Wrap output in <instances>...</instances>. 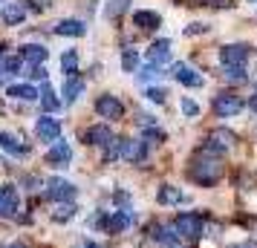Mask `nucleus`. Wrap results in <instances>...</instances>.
Returning <instances> with one entry per match:
<instances>
[{"mask_svg": "<svg viewBox=\"0 0 257 248\" xmlns=\"http://www.w3.org/2000/svg\"><path fill=\"white\" fill-rule=\"evenodd\" d=\"M217 156H220V150H214L211 144H205V147L194 156V162L188 165V176L194 179L197 185H202V188L217 185L222 179V162Z\"/></svg>", "mask_w": 257, "mask_h": 248, "instance_id": "obj_1", "label": "nucleus"}, {"mask_svg": "<svg viewBox=\"0 0 257 248\" xmlns=\"http://www.w3.org/2000/svg\"><path fill=\"white\" fill-rule=\"evenodd\" d=\"M174 228L179 239H199L202 236V216L197 213H179L174 219Z\"/></svg>", "mask_w": 257, "mask_h": 248, "instance_id": "obj_2", "label": "nucleus"}, {"mask_svg": "<svg viewBox=\"0 0 257 248\" xmlns=\"http://www.w3.org/2000/svg\"><path fill=\"white\" fill-rule=\"evenodd\" d=\"M47 196L52 202H72V199H75V185H72V182H67V179L52 176L47 182Z\"/></svg>", "mask_w": 257, "mask_h": 248, "instance_id": "obj_3", "label": "nucleus"}, {"mask_svg": "<svg viewBox=\"0 0 257 248\" xmlns=\"http://www.w3.org/2000/svg\"><path fill=\"white\" fill-rule=\"evenodd\" d=\"M220 61H222V67H245L248 47L245 44H228V47L220 49Z\"/></svg>", "mask_w": 257, "mask_h": 248, "instance_id": "obj_4", "label": "nucleus"}, {"mask_svg": "<svg viewBox=\"0 0 257 248\" xmlns=\"http://www.w3.org/2000/svg\"><path fill=\"white\" fill-rule=\"evenodd\" d=\"M35 136L41 142H58L61 139V121L52 116H41L35 121Z\"/></svg>", "mask_w": 257, "mask_h": 248, "instance_id": "obj_5", "label": "nucleus"}, {"mask_svg": "<svg viewBox=\"0 0 257 248\" xmlns=\"http://www.w3.org/2000/svg\"><path fill=\"white\" fill-rule=\"evenodd\" d=\"M95 113L101 118H110V121H116V118L124 116V107L118 101L116 95H98V101H95Z\"/></svg>", "mask_w": 257, "mask_h": 248, "instance_id": "obj_6", "label": "nucleus"}, {"mask_svg": "<svg viewBox=\"0 0 257 248\" xmlns=\"http://www.w3.org/2000/svg\"><path fill=\"white\" fill-rule=\"evenodd\" d=\"M18 211H21V193H18V188L3 185L0 188V216H15Z\"/></svg>", "mask_w": 257, "mask_h": 248, "instance_id": "obj_7", "label": "nucleus"}, {"mask_svg": "<svg viewBox=\"0 0 257 248\" xmlns=\"http://www.w3.org/2000/svg\"><path fill=\"white\" fill-rule=\"evenodd\" d=\"M243 110V101L237 98V95H228V93H222L214 98V113L220 118H228V116H237Z\"/></svg>", "mask_w": 257, "mask_h": 248, "instance_id": "obj_8", "label": "nucleus"}, {"mask_svg": "<svg viewBox=\"0 0 257 248\" xmlns=\"http://www.w3.org/2000/svg\"><path fill=\"white\" fill-rule=\"evenodd\" d=\"M121 159H127L133 165H142L148 159V147L145 142H133V139H121Z\"/></svg>", "mask_w": 257, "mask_h": 248, "instance_id": "obj_9", "label": "nucleus"}, {"mask_svg": "<svg viewBox=\"0 0 257 248\" xmlns=\"http://www.w3.org/2000/svg\"><path fill=\"white\" fill-rule=\"evenodd\" d=\"M70 159H72V150H70V144L67 142H52V147H49V153H47V162L52 167H64V165H70Z\"/></svg>", "mask_w": 257, "mask_h": 248, "instance_id": "obj_10", "label": "nucleus"}, {"mask_svg": "<svg viewBox=\"0 0 257 248\" xmlns=\"http://www.w3.org/2000/svg\"><path fill=\"white\" fill-rule=\"evenodd\" d=\"M168 61H171V41L162 38V41H156V44L148 49V64H151V67H162Z\"/></svg>", "mask_w": 257, "mask_h": 248, "instance_id": "obj_11", "label": "nucleus"}, {"mask_svg": "<svg viewBox=\"0 0 257 248\" xmlns=\"http://www.w3.org/2000/svg\"><path fill=\"white\" fill-rule=\"evenodd\" d=\"M113 139H116V136H113V130H110L107 124H95V127H90V130L84 133V142L95 144V147H107Z\"/></svg>", "mask_w": 257, "mask_h": 248, "instance_id": "obj_12", "label": "nucleus"}, {"mask_svg": "<svg viewBox=\"0 0 257 248\" xmlns=\"http://www.w3.org/2000/svg\"><path fill=\"white\" fill-rule=\"evenodd\" d=\"M174 78L182 84V87H202V75H199L194 67H188V64H176Z\"/></svg>", "mask_w": 257, "mask_h": 248, "instance_id": "obj_13", "label": "nucleus"}, {"mask_svg": "<svg viewBox=\"0 0 257 248\" xmlns=\"http://www.w3.org/2000/svg\"><path fill=\"white\" fill-rule=\"evenodd\" d=\"M47 55H49V49L41 47V44H26V47H21V58L29 61L32 67H44Z\"/></svg>", "mask_w": 257, "mask_h": 248, "instance_id": "obj_14", "label": "nucleus"}, {"mask_svg": "<svg viewBox=\"0 0 257 248\" xmlns=\"http://www.w3.org/2000/svg\"><path fill=\"white\" fill-rule=\"evenodd\" d=\"M153 239L162 242L165 248H176L179 245V234L174 225H153Z\"/></svg>", "mask_w": 257, "mask_h": 248, "instance_id": "obj_15", "label": "nucleus"}, {"mask_svg": "<svg viewBox=\"0 0 257 248\" xmlns=\"http://www.w3.org/2000/svg\"><path fill=\"white\" fill-rule=\"evenodd\" d=\"M208 144L214 147V150H220L222 153V150H228V147L234 144V133L225 130V127H217V130L208 133Z\"/></svg>", "mask_w": 257, "mask_h": 248, "instance_id": "obj_16", "label": "nucleus"}, {"mask_svg": "<svg viewBox=\"0 0 257 248\" xmlns=\"http://www.w3.org/2000/svg\"><path fill=\"white\" fill-rule=\"evenodd\" d=\"M130 222H133V213H130V211H116V213H110V216H107L104 228L110 231V234H118V231H124Z\"/></svg>", "mask_w": 257, "mask_h": 248, "instance_id": "obj_17", "label": "nucleus"}, {"mask_svg": "<svg viewBox=\"0 0 257 248\" xmlns=\"http://www.w3.org/2000/svg\"><path fill=\"white\" fill-rule=\"evenodd\" d=\"M156 199L162 202V205H179V202H185V193L174 185H162L159 193H156Z\"/></svg>", "mask_w": 257, "mask_h": 248, "instance_id": "obj_18", "label": "nucleus"}, {"mask_svg": "<svg viewBox=\"0 0 257 248\" xmlns=\"http://www.w3.org/2000/svg\"><path fill=\"white\" fill-rule=\"evenodd\" d=\"M24 18H26V6L24 3H9V6L3 9V24H9V26L24 24Z\"/></svg>", "mask_w": 257, "mask_h": 248, "instance_id": "obj_19", "label": "nucleus"}, {"mask_svg": "<svg viewBox=\"0 0 257 248\" xmlns=\"http://www.w3.org/2000/svg\"><path fill=\"white\" fill-rule=\"evenodd\" d=\"M6 93H9V98H21V101H35L38 95H41L32 84H12Z\"/></svg>", "mask_w": 257, "mask_h": 248, "instance_id": "obj_20", "label": "nucleus"}, {"mask_svg": "<svg viewBox=\"0 0 257 248\" xmlns=\"http://www.w3.org/2000/svg\"><path fill=\"white\" fill-rule=\"evenodd\" d=\"M84 93V81L78 78V75H72V78H67V84H64V101L67 104H72V101H78V95Z\"/></svg>", "mask_w": 257, "mask_h": 248, "instance_id": "obj_21", "label": "nucleus"}, {"mask_svg": "<svg viewBox=\"0 0 257 248\" xmlns=\"http://www.w3.org/2000/svg\"><path fill=\"white\" fill-rule=\"evenodd\" d=\"M55 32H58V35H72V38H81V35H87V26H84L81 21H58V26H55Z\"/></svg>", "mask_w": 257, "mask_h": 248, "instance_id": "obj_22", "label": "nucleus"}, {"mask_svg": "<svg viewBox=\"0 0 257 248\" xmlns=\"http://www.w3.org/2000/svg\"><path fill=\"white\" fill-rule=\"evenodd\" d=\"M0 147L9 150L12 156H24L26 153V147L21 144V139H15L12 133H3V130H0Z\"/></svg>", "mask_w": 257, "mask_h": 248, "instance_id": "obj_23", "label": "nucleus"}, {"mask_svg": "<svg viewBox=\"0 0 257 248\" xmlns=\"http://www.w3.org/2000/svg\"><path fill=\"white\" fill-rule=\"evenodd\" d=\"M133 24L139 26V29H156V26H159V15L139 9V12H133Z\"/></svg>", "mask_w": 257, "mask_h": 248, "instance_id": "obj_24", "label": "nucleus"}, {"mask_svg": "<svg viewBox=\"0 0 257 248\" xmlns=\"http://www.w3.org/2000/svg\"><path fill=\"white\" fill-rule=\"evenodd\" d=\"M61 70L67 72V78L78 75V52H75V49H67V52L61 55Z\"/></svg>", "mask_w": 257, "mask_h": 248, "instance_id": "obj_25", "label": "nucleus"}, {"mask_svg": "<svg viewBox=\"0 0 257 248\" xmlns=\"http://www.w3.org/2000/svg\"><path fill=\"white\" fill-rule=\"evenodd\" d=\"M41 107H44L47 113H55V110L61 107V101L55 98V93H52L49 87H44V90H41Z\"/></svg>", "mask_w": 257, "mask_h": 248, "instance_id": "obj_26", "label": "nucleus"}, {"mask_svg": "<svg viewBox=\"0 0 257 248\" xmlns=\"http://www.w3.org/2000/svg\"><path fill=\"white\" fill-rule=\"evenodd\" d=\"M136 67H139V52H136V49H124V55H121V70L136 72Z\"/></svg>", "mask_w": 257, "mask_h": 248, "instance_id": "obj_27", "label": "nucleus"}, {"mask_svg": "<svg viewBox=\"0 0 257 248\" xmlns=\"http://www.w3.org/2000/svg\"><path fill=\"white\" fill-rule=\"evenodd\" d=\"M21 61L24 58H18V55L15 58H3L0 61V75H18L21 72Z\"/></svg>", "mask_w": 257, "mask_h": 248, "instance_id": "obj_28", "label": "nucleus"}, {"mask_svg": "<svg viewBox=\"0 0 257 248\" xmlns=\"http://www.w3.org/2000/svg\"><path fill=\"white\" fill-rule=\"evenodd\" d=\"M222 78L225 81H234V84H243L248 75H245V67H225L222 70Z\"/></svg>", "mask_w": 257, "mask_h": 248, "instance_id": "obj_29", "label": "nucleus"}, {"mask_svg": "<svg viewBox=\"0 0 257 248\" xmlns=\"http://www.w3.org/2000/svg\"><path fill=\"white\" fill-rule=\"evenodd\" d=\"M118 156H121V139H113V142L104 147V159L113 162V159H118Z\"/></svg>", "mask_w": 257, "mask_h": 248, "instance_id": "obj_30", "label": "nucleus"}, {"mask_svg": "<svg viewBox=\"0 0 257 248\" xmlns=\"http://www.w3.org/2000/svg\"><path fill=\"white\" fill-rule=\"evenodd\" d=\"M142 139L151 142V144H156V142H162L165 139V133L159 130V127H145V130H142Z\"/></svg>", "mask_w": 257, "mask_h": 248, "instance_id": "obj_31", "label": "nucleus"}, {"mask_svg": "<svg viewBox=\"0 0 257 248\" xmlns=\"http://www.w3.org/2000/svg\"><path fill=\"white\" fill-rule=\"evenodd\" d=\"M127 9V0H110V6H107V18H116Z\"/></svg>", "mask_w": 257, "mask_h": 248, "instance_id": "obj_32", "label": "nucleus"}, {"mask_svg": "<svg viewBox=\"0 0 257 248\" xmlns=\"http://www.w3.org/2000/svg\"><path fill=\"white\" fill-rule=\"evenodd\" d=\"M145 95L151 98L153 104H162L165 98H168V90H162V87H151V90H148V93H145Z\"/></svg>", "mask_w": 257, "mask_h": 248, "instance_id": "obj_33", "label": "nucleus"}, {"mask_svg": "<svg viewBox=\"0 0 257 248\" xmlns=\"http://www.w3.org/2000/svg\"><path fill=\"white\" fill-rule=\"evenodd\" d=\"M72 213H75V208H72V202H67V205H61L58 211H55V219H58V222H64V219H70Z\"/></svg>", "mask_w": 257, "mask_h": 248, "instance_id": "obj_34", "label": "nucleus"}, {"mask_svg": "<svg viewBox=\"0 0 257 248\" xmlns=\"http://www.w3.org/2000/svg\"><path fill=\"white\" fill-rule=\"evenodd\" d=\"M182 113H185V116H197V113H199V107L194 104L191 98H182Z\"/></svg>", "mask_w": 257, "mask_h": 248, "instance_id": "obj_35", "label": "nucleus"}, {"mask_svg": "<svg viewBox=\"0 0 257 248\" xmlns=\"http://www.w3.org/2000/svg\"><path fill=\"white\" fill-rule=\"evenodd\" d=\"M202 32H208V26H205V24H191V26H185V35H202Z\"/></svg>", "mask_w": 257, "mask_h": 248, "instance_id": "obj_36", "label": "nucleus"}, {"mask_svg": "<svg viewBox=\"0 0 257 248\" xmlns=\"http://www.w3.org/2000/svg\"><path fill=\"white\" fill-rule=\"evenodd\" d=\"M29 75H32V78H41V81H47V70H44V67H32Z\"/></svg>", "mask_w": 257, "mask_h": 248, "instance_id": "obj_37", "label": "nucleus"}, {"mask_svg": "<svg viewBox=\"0 0 257 248\" xmlns=\"http://www.w3.org/2000/svg\"><path fill=\"white\" fill-rule=\"evenodd\" d=\"M214 6H220V9H228V6H234V0H211Z\"/></svg>", "mask_w": 257, "mask_h": 248, "instance_id": "obj_38", "label": "nucleus"}, {"mask_svg": "<svg viewBox=\"0 0 257 248\" xmlns=\"http://www.w3.org/2000/svg\"><path fill=\"white\" fill-rule=\"evenodd\" d=\"M234 248H257V242H240V245H234Z\"/></svg>", "mask_w": 257, "mask_h": 248, "instance_id": "obj_39", "label": "nucleus"}, {"mask_svg": "<svg viewBox=\"0 0 257 248\" xmlns=\"http://www.w3.org/2000/svg\"><path fill=\"white\" fill-rule=\"evenodd\" d=\"M251 113H254V116H257V95H254V98H251Z\"/></svg>", "mask_w": 257, "mask_h": 248, "instance_id": "obj_40", "label": "nucleus"}, {"mask_svg": "<svg viewBox=\"0 0 257 248\" xmlns=\"http://www.w3.org/2000/svg\"><path fill=\"white\" fill-rule=\"evenodd\" d=\"M9 248H26V245H24V242H12Z\"/></svg>", "mask_w": 257, "mask_h": 248, "instance_id": "obj_41", "label": "nucleus"}, {"mask_svg": "<svg viewBox=\"0 0 257 248\" xmlns=\"http://www.w3.org/2000/svg\"><path fill=\"white\" fill-rule=\"evenodd\" d=\"M84 248H98V245H95V242H87V245H84Z\"/></svg>", "mask_w": 257, "mask_h": 248, "instance_id": "obj_42", "label": "nucleus"}, {"mask_svg": "<svg viewBox=\"0 0 257 248\" xmlns=\"http://www.w3.org/2000/svg\"><path fill=\"white\" fill-rule=\"evenodd\" d=\"M251 3H257V0H251Z\"/></svg>", "mask_w": 257, "mask_h": 248, "instance_id": "obj_43", "label": "nucleus"}]
</instances>
